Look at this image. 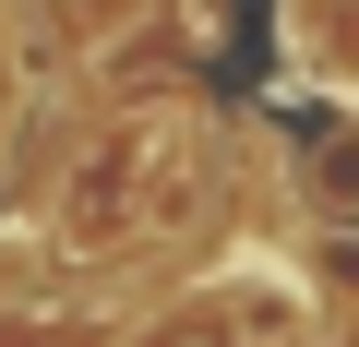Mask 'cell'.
Listing matches in <instances>:
<instances>
[]
</instances>
